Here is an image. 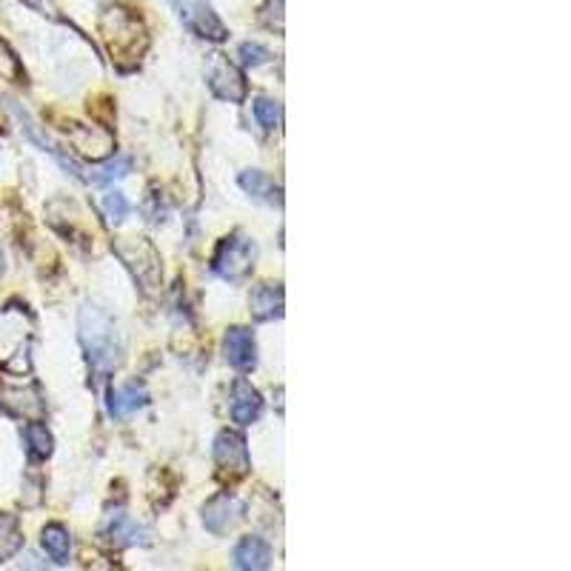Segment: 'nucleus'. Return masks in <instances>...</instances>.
<instances>
[{
    "label": "nucleus",
    "mask_w": 571,
    "mask_h": 571,
    "mask_svg": "<svg viewBox=\"0 0 571 571\" xmlns=\"http://www.w3.org/2000/svg\"><path fill=\"white\" fill-rule=\"evenodd\" d=\"M80 346L86 352V360L92 366V372L98 377H109L126 355L123 335H120L118 323L106 315L95 303H83L78 315Z\"/></svg>",
    "instance_id": "f257e3e1"
},
{
    "label": "nucleus",
    "mask_w": 571,
    "mask_h": 571,
    "mask_svg": "<svg viewBox=\"0 0 571 571\" xmlns=\"http://www.w3.org/2000/svg\"><path fill=\"white\" fill-rule=\"evenodd\" d=\"M100 32L109 43L112 58L118 60L123 69V60H132V66L138 63L143 49H146V29L140 23L138 15H132V9L126 6H109L100 18Z\"/></svg>",
    "instance_id": "f03ea898"
},
{
    "label": "nucleus",
    "mask_w": 571,
    "mask_h": 571,
    "mask_svg": "<svg viewBox=\"0 0 571 571\" xmlns=\"http://www.w3.org/2000/svg\"><path fill=\"white\" fill-rule=\"evenodd\" d=\"M257 263V243L249 235H229L217 246L212 269L229 283H243Z\"/></svg>",
    "instance_id": "7ed1b4c3"
},
{
    "label": "nucleus",
    "mask_w": 571,
    "mask_h": 571,
    "mask_svg": "<svg viewBox=\"0 0 571 571\" xmlns=\"http://www.w3.org/2000/svg\"><path fill=\"white\" fill-rule=\"evenodd\" d=\"M115 252L120 255V260L132 269V275L138 277L140 286L146 292L158 289L160 277H163V269H160V255L155 252V246L146 240V237H126L115 246Z\"/></svg>",
    "instance_id": "20e7f679"
},
{
    "label": "nucleus",
    "mask_w": 571,
    "mask_h": 571,
    "mask_svg": "<svg viewBox=\"0 0 571 571\" xmlns=\"http://www.w3.org/2000/svg\"><path fill=\"white\" fill-rule=\"evenodd\" d=\"M172 3H175V9H178V18L183 20V26H186L189 32H195L197 38L215 40V43L229 38L223 20L217 18L215 9H212L206 0H172Z\"/></svg>",
    "instance_id": "39448f33"
},
{
    "label": "nucleus",
    "mask_w": 571,
    "mask_h": 571,
    "mask_svg": "<svg viewBox=\"0 0 571 571\" xmlns=\"http://www.w3.org/2000/svg\"><path fill=\"white\" fill-rule=\"evenodd\" d=\"M206 80H209V89H212L215 98L229 100V103H240V100L246 98V78H243V72L237 69L235 63H229V60L223 58V55L212 58Z\"/></svg>",
    "instance_id": "423d86ee"
},
{
    "label": "nucleus",
    "mask_w": 571,
    "mask_h": 571,
    "mask_svg": "<svg viewBox=\"0 0 571 571\" xmlns=\"http://www.w3.org/2000/svg\"><path fill=\"white\" fill-rule=\"evenodd\" d=\"M243 517H246V503L229 492L217 494L203 506V526L212 534L232 532Z\"/></svg>",
    "instance_id": "0eeeda50"
},
{
    "label": "nucleus",
    "mask_w": 571,
    "mask_h": 571,
    "mask_svg": "<svg viewBox=\"0 0 571 571\" xmlns=\"http://www.w3.org/2000/svg\"><path fill=\"white\" fill-rule=\"evenodd\" d=\"M215 460L223 472L235 474V477H243V474L249 472V466H252V460H249V446H246V437H243L240 432H232V429H226V432L217 434Z\"/></svg>",
    "instance_id": "6e6552de"
},
{
    "label": "nucleus",
    "mask_w": 571,
    "mask_h": 571,
    "mask_svg": "<svg viewBox=\"0 0 571 571\" xmlns=\"http://www.w3.org/2000/svg\"><path fill=\"white\" fill-rule=\"evenodd\" d=\"M66 135L72 140V146L78 149L80 155L92 160L109 158L115 152V138L100 129V126H80V123H69L66 126Z\"/></svg>",
    "instance_id": "1a4fd4ad"
},
{
    "label": "nucleus",
    "mask_w": 571,
    "mask_h": 571,
    "mask_svg": "<svg viewBox=\"0 0 571 571\" xmlns=\"http://www.w3.org/2000/svg\"><path fill=\"white\" fill-rule=\"evenodd\" d=\"M223 355H226V363L235 366L237 372H252L257 366L255 335L243 326H232L223 337Z\"/></svg>",
    "instance_id": "9d476101"
},
{
    "label": "nucleus",
    "mask_w": 571,
    "mask_h": 571,
    "mask_svg": "<svg viewBox=\"0 0 571 571\" xmlns=\"http://www.w3.org/2000/svg\"><path fill=\"white\" fill-rule=\"evenodd\" d=\"M232 420L240 426H252L263 414V397L249 380H237L232 386V403H229Z\"/></svg>",
    "instance_id": "9b49d317"
},
{
    "label": "nucleus",
    "mask_w": 571,
    "mask_h": 571,
    "mask_svg": "<svg viewBox=\"0 0 571 571\" xmlns=\"http://www.w3.org/2000/svg\"><path fill=\"white\" fill-rule=\"evenodd\" d=\"M235 566L243 571H263L272 566V546L257 537V534H249L243 537L235 546Z\"/></svg>",
    "instance_id": "f8f14e48"
},
{
    "label": "nucleus",
    "mask_w": 571,
    "mask_h": 571,
    "mask_svg": "<svg viewBox=\"0 0 571 571\" xmlns=\"http://www.w3.org/2000/svg\"><path fill=\"white\" fill-rule=\"evenodd\" d=\"M249 309H252V317L260 320V323L283 317V286L280 283H260V286H255L252 297H249Z\"/></svg>",
    "instance_id": "ddd939ff"
},
{
    "label": "nucleus",
    "mask_w": 571,
    "mask_h": 571,
    "mask_svg": "<svg viewBox=\"0 0 571 571\" xmlns=\"http://www.w3.org/2000/svg\"><path fill=\"white\" fill-rule=\"evenodd\" d=\"M140 534H143V529L135 526L123 509H115V512L106 514V520L100 526V537L106 543H112V546H132V543H138Z\"/></svg>",
    "instance_id": "4468645a"
},
{
    "label": "nucleus",
    "mask_w": 571,
    "mask_h": 571,
    "mask_svg": "<svg viewBox=\"0 0 571 571\" xmlns=\"http://www.w3.org/2000/svg\"><path fill=\"white\" fill-rule=\"evenodd\" d=\"M237 183L243 186L246 195H252L255 200H260V203H266V206H280V203H283V200H280V186H277L275 180L269 178L266 172H260V169L240 172Z\"/></svg>",
    "instance_id": "2eb2a0df"
},
{
    "label": "nucleus",
    "mask_w": 571,
    "mask_h": 571,
    "mask_svg": "<svg viewBox=\"0 0 571 571\" xmlns=\"http://www.w3.org/2000/svg\"><path fill=\"white\" fill-rule=\"evenodd\" d=\"M146 403H149V394L143 389V383H126V386H120L109 394V414L115 420H123V417L143 409Z\"/></svg>",
    "instance_id": "dca6fc26"
},
{
    "label": "nucleus",
    "mask_w": 571,
    "mask_h": 571,
    "mask_svg": "<svg viewBox=\"0 0 571 571\" xmlns=\"http://www.w3.org/2000/svg\"><path fill=\"white\" fill-rule=\"evenodd\" d=\"M40 546H43V552L49 554V560L55 566H66L72 560V534L60 523H49L40 532Z\"/></svg>",
    "instance_id": "f3484780"
},
{
    "label": "nucleus",
    "mask_w": 571,
    "mask_h": 571,
    "mask_svg": "<svg viewBox=\"0 0 571 571\" xmlns=\"http://www.w3.org/2000/svg\"><path fill=\"white\" fill-rule=\"evenodd\" d=\"M23 443H26L29 457H35V460H46V457H52V452H55L52 432H49L43 423H38V420H32V423L23 429Z\"/></svg>",
    "instance_id": "a211bd4d"
},
{
    "label": "nucleus",
    "mask_w": 571,
    "mask_h": 571,
    "mask_svg": "<svg viewBox=\"0 0 571 571\" xmlns=\"http://www.w3.org/2000/svg\"><path fill=\"white\" fill-rule=\"evenodd\" d=\"M23 549V532L15 514L0 512V563L12 560Z\"/></svg>",
    "instance_id": "6ab92c4d"
},
{
    "label": "nucleus",
    "mask_w": 571,
    "mask_h": 571,
    "mask_svg": "<svg viewBox=\"0 0 571 571\" xmlns=\"http://www.w3.org/2000/svg\"><path fill=\"white\" fill-rule=\"evenodd\" d=\"M255 118H257V123L266 129V132H275L277 126H280V120H283V109H280V103H277V100L257 98Z\"/></svg>",
    "instance_id": "aec40b11"
},
{
    "label": "nucleus",
    "mask_w": 571,
    "mask_h": 571,
    "mask_svg": "<svg viewBox=\"0 0 571 571\" xmlns=\"http://www.w3.org/2000/svg\"><path fill=\"white\" fill-rule=\"evenodd\" d=\"M103 212H106V217L112 223H123L129 217V200H126V195H120V192H109V195L103 197Z\"/></svg>",
    "instance_id": "412c9836"
},
{
    "label": "nucleus",
    "mask_w": 571,
    "mask_h": 571,
    "mask_svg": "<svg viewBox=\"0 0 571 571\" xmlns=\"http://www.w3.org/2000/svg\"><path fill=\"white\" fill-rule=\"evenodd\" d=\"M0 78L18 83L20 80V60L15 58V52L6 46V40H0Z\"/></svg>",
    "instance_id": "4be33fe9"
},
{
    "label": "nucleus",
    "mask_w": 571,
    "mask_h": 571,
    "mask_svg": "<svg viewBox=\"0 0 571 571\" xmlns=\"http://www.w3.org/2000/svg\"><path fill=\"white\" fill-rule=\"evenodd\" d=\"M129 169H132V160L118 158V160H112V163H106V166L100 169V175L95 180H98V183H112V180H118V178H123V175H129Z\"/></svg>",
    "instance_id": "5701e85b"
},
{
    "label": "nucleus",
    "mask_w": 571,
    "mask_h": 571,
    "mask_svg": "<svg viewBox=\"0 0 571 571\" xmlns=\"http://www.w3.org/2000/svg\"><path fill=\"white\" fill-rule=\"evenodd\" d=\"M240 58H243L246 66H263L272 55H269V49L260 46V43H243V46H240Z\"/></svg>",
    "instance_id": "b1692460"
},
{
    "label": "nucleus",
    "mask_w": 571,
    "mask_h": 571,
    "mask_svg": "<svg viewBox=\"0 0 571 571\" xmlns=\"http://www.w3.org/2000/svg\"><path fill=\"white\" fill-rule=\"evenodd\" d=\"M0 272H3V255H0Z\"/></svg>",
    "instance_id": "393cba45"
}]
</instances>
